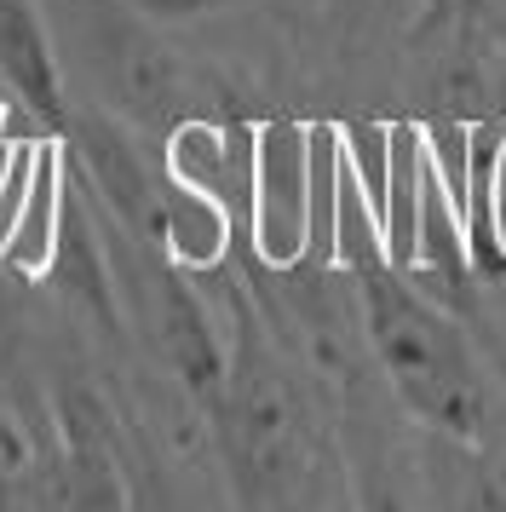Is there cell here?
I'll list each match as a JSON object with an SVG mask.
<instances>
[{
    "label": "cell",
    "mask_w": 506,
    "mask_h": 512,
    "mask_svg": "<svg viewBox=\"0 0 506 512\" xmlns=\"http://www.w3.org/2000/svg\"><path fill=\"white\" fill-rule=\"evenodd\" d=\"M207 415L242 512H288L305 495L340 484L334 432L317 420L305 374L282 357L271 323L253 311L248 294H236L230 305L225 386L207 403Z\"/></svg>",
    "instance_id": "obj_1"
},
{
    "label": "cell",
    "mask_w": 506,
    "mask_h": 512,
    "mask_svg": "<svg viewBox=\"0 0 506 512\" xmlns=\"http://www.w3.org/2000/svg\"><path fill=\"white\" fill-rule=\"evenodd\" d=\"M357 300H363L368 357L386 380L391 403L414 426H437L460 438H506L501 380L460 311L432 300L420 282L391 265L357 277Z\"/></svg>",
    "instance_id": "obj_2"
},
{
    "label": "cell",
    "mask_w": 506,
    "mask_h": 512,
    "mask_svg": "<svg viewBox=\"0 0 506 512\" xmlns=\"http://www.w3.org/2000/svg\"><path fill=\"white\" fill-rule=\"evenodd\" d=\"M58 24L81 47V70L104 93V110L138 133H173L196 110V75L161 41L133 0H58Z\"/></svg>",
    "instance_id": "obj_3"
},
{
    "label": "cell",
    "mask_w": 506,
    "mask_h": 512,
    "mask_svg": "<svg viewBox=\"0 0 506 512\" xmlns=\"http://www.w3.org/2000/svg\"><path fill=\"white\" fill-rule=\"evenodd\" d=\"M311 236V121L271 116L253 127V265L288 271Z\"/></svg>",
    "instance_id": "obj_4"
},
{
    "label": "cell",
    "mask_w": 506,
    "mask_h": 512,
    "mask_svg": "<svg viewBox=\"0 0 506 512\" xmlns=\"http://www.w3.org/2000/svg\"><path fill=\"white\" fill-rule=\"evenodd\" d=\"M64 156L81 162L92 196H104V213L121 219L133 236L156 242L161 225V185H167V167H150L144 150L133 144L127 121L115 110H81L64 121Z\"/></svg>",
    "instance_id": "obj_5"
},
{
    "label": "cell",
    "mask_w": 506,
    "mask_h": 512,
    "mask_svg": "<svg viewBox=\"0 0 506 512\" xmlns=\"http://www.w3.org/2000/svg\"><path fill=\"white\" fill-rule=\"evenodd\" d=\"M409 484L420 512H506V438L414 426Z\"/></svg>",
    "instance_id": "obj_6"
},
{
    "label": "cell",
    "mask_w": 506,
    "mask_h": 512,
    "mask_svg": "<svg viewBox=\"0 0 506 512\" xmlns=\"http://www.w3.org/2000/svg\"><path fill=\"white\" fill-rule=\"evenodd\" d=\"M161 144H167L161 150L167 179H179L190 190H207L213 202H225L230 219H236V231L248 236V219H253V121L184 116Z\"/></svg>",
    "instance_id": "obj_7"
},
{
    "label": "cell",
    "mask_w": 506,
    "mask_h": 512,
    "mask_svg": "<svg viewBox=\"0 0 506 512\" xmlns=\"http://www.w3.org/2000/svg\"><path fill=\"white\" fill-rule=\"evenodd\" d=\"M18 495L23 512H127L121 438H58L46 455H29L18 466Z\"/></svg>",
    "instance_id": "obj_8"
},
{
    "label": "cell",
    "mask_w": 506,
    "mask_h": 512,
    "mask_svg": "<svg viewBox=\"0 0 506 512\" xmlns=\"http://www.w3.org/2000/svg\"><path fill=\"white\" fill-rule=\"evenodd\" d=\"M0 75L41 127L58 133L69 121L58 47H52V29H46L35 0H0Z\"/></svg>",
    "instance_id": "obj_9"
},
{
    "label": "cell",
    "mask_w": 506,
    "mask_h": 512,
    "mask_svg": "<svg viewBox=\"0 0 506 512\" xmlns=\"http://www.w3.org/2000/svg\"><path fill=\"white\" fill-rule=\"evenodd\" d=\"M161 254L173 259L190 277H207V271H225L230 248H236V219H230L225 202H213L207 190H190L179 179L161 185V225H156Z\"/></svg>",
    "instance_id": "obj_10"
},
{
    "label": "cell",
    "mask_w": 506,
    "mask_h": 512,
    "mask_svg": "<svg viewBox=\"0 0 506 512\" xmlns=\"http://www.w3.org/2000/svg\"><path fill=\"white\" fill-rule=\"evenodd\" d=\"M58 219H64V144L41 139L35 144V179H29L18 231L6 242L0 265L18 271V277H46L52 248H58Z\"/></svg>",
    "instance_id": "obj_11"
},
{
    "label": "cell",
    "mask_w": 506,
    "mask_h": 512,
    "mask_svg": "<svg viewBox=\"0 0 506 512\" xmlns=\"http://www.w3.org/2000/svg\"><path fill=\"white\" fill-rule=\"evenodd\" d=\"M121 478H127V512H184L161 455L138 432H121Z\"/></svg>",
    "instance_id": "obj_12"
},
{
    "label": "cell",
    "mask_w": 506,
    "mask_h": 512,
    "mask_svg": "<svg viewBox=\"0 0 506 512\" xmlns=\"http://www.w3.org/2000/svg\"><path fill=\"white\" fill-rule=\"evenodd\" d=\"M150 24H196V18H213V12H230L242 0H133Z\"/></svg>",
    "instance_id": "obj_13"
},
{
    "label": "cell",
    "mask_w": 506,
    "mask_h": 512,
    "mask_svg": "<svg viewBox=\"0 0 506 512\" xmlns=\"http://www.w3.org/2000/svg\"><path fill=\"white\" fill-rule=\"evenodd\" d=\"M466 0H414V29L409 35H426V29H443L449 18H455Z\"/></svg>",
    "instance_id": "obj_14"
},
{
    "label": "cell",
    "mask_w": 506,
    "mask_h": 512,
    "mask_svg": "<svg viewBox=\"0 0 506 512\" xmlns=\"http://www.w3.org/2000/svg\"><path fill=\"white\" fill-rule=\"evenodd\" d=\"M29 461V443L18 438V426L0 415V472H18V466Z\"/></svg>",
    "instance_id": "obj_15"
},
{
    "label": "cell",
    "mask_w": 506,
    "mask_h": 512,
    "mask_svg": "<svg viewBox=\"0 0 506 512\" xmlns=\"http://www.w3.org/2000/svg\"><path fill=\"white\" fill-rule=\"evenodd\" d=\"M495 248L506 259V144H501V167H495Z\"/></svg>",
    "instance_id": "obj_16"
},
{
    "label": "cell",
    "mask_w": 506,
    "mask_h": 512,
    "mask_svg": "<svg viewBox=\"0 0 506 512\" xmlns=\"http://www.w3.org/2000/svg\"><path fill=\"white\" fill-rule=\"evenodd\" d=\"M0 121H6V104H0Z\"/></svg>",
    "instance_id": "obj_17"
}]
</instances>
